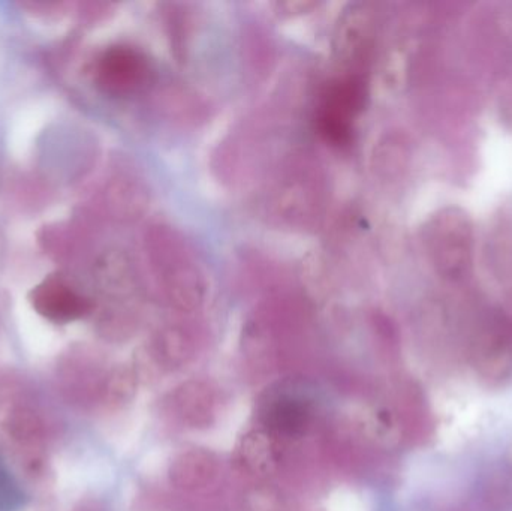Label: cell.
I'll return each mask as SVG.
<instances>
[{"mask_svg":"<svg viewBox=\"0 0 512 511\" xmlns=\"http://www.w3.org/2000/svg\"><path fill=\"white\" fill-rule=\"evenodd\" d=\"M153 275L164 299L182 312L200 308L207 278L185 240L167 227H156L147 239Z\"/></svg>","mask_w":512,"mask_h":511,"instance_id":"1","label":"cell"},{"mask_svg":"<svg viewBox=\"0 0 512 511\" xmlns=\"http://www.w3.org/2000/svg\"><path fill=\"white\" fill-rule=\"evenodd\" d=\"M366 86L363 78L348 75L328 84L316 116V128L325 141L346 146L352 140V122L363 110Z\"/></svg>","mask_w":512,"mask_h":511,"instance_id":"2","label":"cell"},{"mask_svg":"<svg viewBox=\"0 0 512 511\" xmlns=\"http://www.w3.org/2000/svg\"><path fill=\"white\" fill-rule=\"evenodd\" d=\"M95 83L108 95L129 96L143 89L150 78L147 57L135 48H108L95 63Z\"/></svg>","mask_w":512,"mask_h":511,"instance_id":"3","label":"cell"},{"mask_svg":"<svg viewBox=\"0 0 512 511\" xmlns=\"http://www.w3.org/2000/svg\"><path fill=\"white\" fill-rule=\"evenodd\" d=\"M30 305L45 320L56 324L72 323L92 311V302L60 276H50L30 291Z\"/></svg>","mask_w":512,"mask_h":511,"instance_id":"4","label":"cell"},{"mask_svg":"<svg viewBox=\"0 0 512 511\" xmlns=\"http://www.w3.org/2000/svg\"><path fill=\"white\" fill-rule=\"evenodd\" d=\"M219 461L206 449H188L174 456L168 479L174 488L185 492L203 491L218 479Z\"/></svg>","mask_w":512,"mask_h":511,"instance_id":"5","label":"cell"},{"mask_svg":"<svg viewBox=\"0 0 512 511\" xmlns=\"http://www.w3.org/2000/svg\"><path fill=\"white\" fill-rule=\"evenodd\" d=\"M176 416L192 429H206L216 420L218 398L215 389L206 381L189 380L173 393Z\"/></svg>","mask_w":512,"mask_h":511,"instance_id":"6","label":"cell"},{"mask_svg":"<svg viewBox=\"0 0 512 511\" xmlns=\"http://www.w3.org/2000/svg\"><path fill=\"white\" fill-rule=\"evenodd\" d=\"M240 465L252 476H270L279 462L274 435L267 431L248 432L237 447Z\"/></svg>","mask_w":512,"mask_h":511,"instance_id":"7","label":"cell"},{"mask_svg":"<svg viewBox=\"0 0 512 511\" xmlns=\"http://www.w3.org/2000/svg\"><path fill=\"white\" fill-rule=\"evenodd\" d=\"M312 180L304 177L303 174L295 173L283 182L282 188L276 192V204L279 212H285L283 218H309L318 201V192L316 185H312Z\"/></svg>","mask_w":512,"mask_h":511,"instance_id":"8","label":"cell"},{"mask_svg":"<svg viewBox=\"0 0 512 511\" xmlns=\"http://www.w3.org/2000/svg\"><path fill=\"white\" fill-rule=\"evenodd\" d=\"M6 435L26 449H38L45 438V425L42 417L27 405H14L3 417Z\"/></svg>","mask_w":512,"mask_h":511,"instance_id":"9","label":"cell"},{"mask_svg":"<svg viewBox=\"0 0 512 511\" xmlns=\"http://www.w3.org/2000/svg\"><path fill=\"white\" fill-rule=\"evenodd\" d=\"M150 347L165 369L182 368L191 362L195 354L194 339L180 326L162 329Z\"/></svg>","mask_w":512,"mask_h":511,"instance_id":"10","label":"cell"},{"mask_svg":"<svg viewBox=\"0 0 512 511\" xmlns=\"http://www.w3.org/2000/svg\"><path fill=\"white\" fill-rule=\"evenodd\" d=\"M137 389V375L132 366L117 365L105 374L99 401L110 410H120L132 402L137 395Z\"/></svg>","mask_w":512,"mask_h":511,"instance_id":"11","label":"cell"},{"mask_svg":"<svg viewBox=\"0 0 512 511\" xmlns=\"http://www.w3.org/2000/svg\"><path fill=\"white\" fill-rule=\"evenodd\" d=\"M309 422V407L298 399H277L267 411V425L276 434H301L309 426Z\"/></svg>","mask_w":512,"mask_h":511,"instance_id":"12","label":"cell"},{"mask_svg":"<svg viewBox=\"0 0 512 511\" xmlns=\"http://www.w3.org/2000/svg\"><path fill=\"white\" fill-rule=\"evenodd\" d=\"M246 511H289L288 501L273 486H255L245 497Z\"/></svg>","mask_w":512,"mask_h":511,"instance_id":"13","label":"cell"},{"mask_svg":"<svg viewBox=\"0 0 512 511\" xmlns=\"http://www.w3.org/2000/svg\"><path fill=\"white\" fill-rule=\"evenodd\" d=\"M132 369L137 375L138 384H143V386H153L158 383L165 371L152 347H144L135 351Z\"/></svg>","mask_w":512,"mask_h":511,"instance_id":"14","label":"cell"},{"mask_svg":"<svg viewBox=\"0 0 512 511\" xmlns=\"http://www.w3.org/2000/svg\"><path fill=\"white\" fill-rule=\"evenodd\" d=\"M74 511H104L99 507V504L93 503V501H86L81 503L80 506L75 507Z\"/></svg>","mask_w":512,"mask_h":511,"instance_id":"15","label":"cell"}]
</instances>
